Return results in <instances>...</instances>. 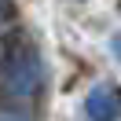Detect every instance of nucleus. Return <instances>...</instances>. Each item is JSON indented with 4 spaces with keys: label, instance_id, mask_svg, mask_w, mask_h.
<instances>
[{
    "label": "nucleus",
    "instance_id": "nucleus-1",
    "mask_svg": "<svg viewBox=\"0 0 121 121\" xmlns=\"http://www.w3.org/2000/svg\"><path fill=\"white\" fill-rule=\"evenodd\" d=\"M40 88H44V62L37 48L26 40L11 44L0 62V99L11 106H26L40 95Z\"/></svg>",
    "mask_w": 121,
    "mask_h": 121
},
{
    "label": "nucleus",
    "instance_id": "nucleus-2",
    "mask_svg": "<svg viewBox=\"0 0 121 121\" xmlns=\"http://www.w3.org/2000/svg\"><path fill=\"white\" fill-rule=\"evenodd\" d=\"M84 117L88 121H117L121 117V88L110 81L95 84L84 99Z\"/></svg>",
    "mask_w": 121,
    "mask_h": 121
},
{
    "label": "nucleus",
    "instance_id": "nucleus-3",
    "mask_svg": "<svg viewBox=\"0 0 121 121\" xmlns=\"http://www.w3.org/2000/svg\"><path fill=\"white\" fill-rule=\"evenodd\" d=\"M0 18H11V0H0Z\"/></svg>",
    "mask_w": 121,
    "mask_h": 121
},
{
    "label": "nucleus",
    "instance_id": "nucleus-4",
    "mask_svg": "<svg viewBox=\"0 0 121 121\" xmlns=\"http://www.w3.org/2000/svg\"><path fill=\"white\" fill-rule=\"evenodd\" d=\"M110 52H117V55H121V37H114V40H110Z\"/></svg>",
    "mask_w": 121,
    "mask_h": 121
}]
</instances>
